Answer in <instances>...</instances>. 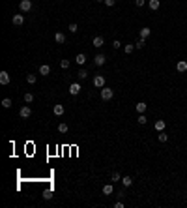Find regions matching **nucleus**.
<instances>
[{"mask_svg":"<svg viewBox=\"0 0 187 208\" xmlns=\"http://www.w3.org/2000/svg\"><path fill=\"white\" fill-rule=\"evenodd\" d=\"M112 96H114L112 88H109V86H103V88H101V100H103V101L112 100Z\"/></svg>","mask_w":187,"mask_h":208,"instance_id":"obj_1","label":"nucleus"},{"mask_svg":"<svg viewBox=\"0 0 187 208\" xmlns=\"http://www.w3.org/2000/svg\"><path fill=\"white\" fill-rule=\"evenodd\" d=\"M19 9H21L22 13H28L32 9V0H21L19 2Z\"/></svg>","mask_w":187,"mask_h":208,"instance_id":"obj_2","label":"nucleus"},{"mask_svg":"<svg viewBox=\"0 0 187 208\" xmlns=\"http://www.w3.org/2000/svg\"><path fill=\"white\" fill-rule=\"evenodd\" d=\"M30 114H32V109L28 107V105H24V107L19 109V116H21V118H28Z\"/></svg>","mask_w":187,"mask_h":208,"instance_id":"obj_3","label":"nucleus"},{"mask_svg":"<svg viewBox=\"0 0 187 208\" xmlns=\"http://www.w3.org/2000/svg\"><path fill=\"white\" fill-rule=\"evenodd\" d=\"M94 86L103 88V86H105V77H103V75H95V77H94Z\"/></svg>","mask_w":187,"mask_h":208,"instance_id":"obj_4","label":"nucleus"},{"mask_svg":"<svg viewBox=\"0 0 187 208\" xmlns=\"http://www.w3.org/2000/svg\"><path fill=\"white\" fill-rule=\"evenodd\" d=\"M11 77H9L8 71H0V85H9Z\"/></svg>","mask_w":187,"mask_h":208,"instance_id":"obj_5","label":"nucleus"},{"mask_svg":"<svg viewBox=\"0 0 187 208\" xmlns=\"http://www.w3.org/2000/svg\"><path fill=\"white\" fill-rule=\"evenodd\" d=\"M11 23H13L15 26H21V24L24 23V15H21V13H19V15H13V17H11Z\"/></svg>","mask_w":187,"mask_h":208,"instance_id":"obj_6","label":"nucleus"},{"mask_svg":"<svg viewBox=\"0 0 187 208\" xmlns=\"http://www.w3.org/2000/svg\"><path fill=\"white\" fill-rule=\"evenodd\" d=\"M79 92H80V85H79V83H71V86H69V94L77 96Z\"/></svg>","mask_w":187,"mask_h":208,"instance_id":"obj_7","label":"nucleus"},{"mask_svg":"<svg viewBox=\"0 0 187 208\" xmlns=\"http://www.w3.org/2000/svg\"><path fill=\"white\" fill-rule=\"evenodd\" d=\"M94 62H95V66H103V64L107 62V58H105V54H95Z\"/></svg>","mask_w":187,"mask_h":208,"instance_id":"obj_8","label":"nucleus"},{"mask_svg":"<svg viewBox=\"0 0 187 208\" xmlns=\"http://www.w3.org/2000/svg\"><path fill=\"white\" fill-rule=\"evenodd\" d=\"M53 113L56 114V116H62V114L66 113V109H64V105H54V107H53Z\"/></svg>","mask_w":187,"mask_h":208,"instance_id":"obj_9","label":"nucleus"},{"mask_svg":"<svg viewBox=\"0 0 187 208\" xmlns=\"http://www.w3.org/2000/svg\"><path fill=\"white\" fill-rule=\"evenodd\" d=\"M135 109H137L138 114H144V113H146V103H144V101H138V103L135 105Z\"/></svg>","mask_w":187,"mask_h":208,"instance_id":"obj_10","label":"nucleus"},{"mask_svg":"<svg viewBox=\"0 0 187 208\" xmlns=\"http://www.w3.org/2000/svg\"><path fill=\"white\" fill-rule=\"evenodd\" d=\"M75 62L79 64V66H84V64H86V54L79 53V54H77V56H75Z\"/></svg>","mask_w":187,"mask_h":208,"instance_id":"obj_11","label":"nucleus"},{"mask_svg":"<svg viewBox=\"0 0 187 208\" xmlns=\"http://www.w3.org/2000/svg\"><path fill=\"white\" fill-rule=\"evenodd\" d=\"M176 69H178L180 73H183V71H187V62L185 60H180L178 64H176Z\"/></svg>","mask_w":187,"mask_h":208,"instance_id":"obj_12","label":"nucleus"},{"mask_svg":"<svg viewBox=\"0 0 187 208\" xmlns=\"http://www.w3.org/2000/svg\"><path fill=\"white\" fill-rule=\"evenodd\" d=\"M92 43H94V47H101V45H105V40H103L101 36H95Z\"/></svg>","mask_w":187,"mask_h":208,"instance_id":"obj_13","label":"nucleus"},{"mask_svg":"<svg viewBox=\"0 0 187 208\" xmlns=\"http://www.w3.org/2000/svg\"><path fill=\"white\" fill-rule=\"evenodd\" d=\"M40 73H41V75H49V73H51V66L41 64V66H40Z\"/></svg>","mask_w":187,"mask_h":208,"instance_id":"obj_14","label":"nucleus"},{"mask_svg":"<svg viewBox=\"0 0 187 208\" xmlns=\"http://www.w3.org/2000/svg\"><path fill=\"white\" fill-rule=\"evenodd\" d=\"M165 126H167V124H165V120H157V122L153 124V127H155L157 131H165Z\"/></svg>","mask_w":187,"mask_h":208,"instance_id":"obj_15","label":"nucleus"},{"mask_svg":"<svg viewBox=\"0 0 187 208\" xmlns=\"http://www.w3.org/2000/svg\"><path fill=\"white\" fill-rule=\"evenodd\" d=\"M54 41H56V43H64V41H66V36H64L62 32H56V34H54Z\"/></svg>","mask_w":187,"mask_h":208,"instance_id":"obj_16","label":"nucleus"},{"mask_svg":"<svg viewBox=\"0 0 187 208\" xmlns=\"http://www.w3.org/2000/svg\"><path fill=\"white\" fill-rule=\"evenodd\" d=\"M148 6H150V9H153V11H155V9H159L161 2H159V0H150V2H148Z\"/></svg>","mask_w":187,"mask_h":208,"instance_id":"obj_17","label":"nucleus"},{"mask_svg":"<svg viewBox=\"0 0 187 208\" xmlns=\"http://www.w3.org/2000/svg\"><path fill=\"white\" fill-rule=\"evenodd\" d=\"M122 184H124V188H129V186H133V178L131 176H124L122 178Z\"/></svg>","mask_w":187,"mask_h":208,"instance_id":"obj_18","label":"nucleus"},{"mask_svg":"<svg viewBox=\"0 0 187 208\" xmlns=\"http://www.w3.org/2000/svg\"><path fill=\"white\" fill-rule=\"evenodd\" d=\"M112 191H114L112 184H107V186H103V195H112Z\"/></svg>","mask_w":187,"mask_h":208,"instance_id":"obj_19","label":"nucleus"},{"mask_svg":"<svg viewBox=\"0 0 187 208\" xmlns=\"http://www.w3.org/2000/svg\"><path fill=\"white\" fill-rule=\"evenodd\" d=\"M157 141H159V143H167V141H169V135H167L165 131H159V135H157Z\"/></svg>","mask_w":187,"mask_h":208,"instance_id":"obj_20","label":"nucleus"},{"mask_svg":"<svg viewBox=\"0 0 187 208\" xmlns=\"http://www.w3.org/2000/svg\"><path fill=\"white\" fill-rule=\"evenodd\" d=\"M150 34H151V30H150V28H148V26L140 28V38H144V40H146V38L150 36Z\"/></svg>","mask_w":187,"mask_h":208,"instance_id":"obj_21","label":"nucleus"},{"mask_svg":"<svg viewBox=\"0 0 187 208\" xmlns=\"http://www.w3.org/2000/svg\"><path fill=\"white\" fill-rule=\"evenodd\" d=\"M144 45H146V40H144V38H138V41L135 43V49H142Z\"/></svg>","mask_w":187,"mask_h":208,"instance_id":"obj_22","label":"nucleus"},{"mask_svg":"<svg viewBox=\"0 0 187 208\" xmlns=\"http://www.w3.org/2000/svg\"><path fill=\"white\" fill-rule=\"evenodd\" d=\"M77 77H79L80 81H84V79L88 77V71H86V69H79V73H77Z\"/></svg>","mask_w":187,"mask_h":208,"instance_id":"obj_23","label":"nucleus"},{"mask_svg":"<svg viewBox=\"0 0 187 208\" xmlns=\"http://www.w3.org/2000/svg\"><path fill=\"white\" fill-rule=\"evenodd\" d=\"M2 107L9 109V107H11V100H9V98H4V100H2Z\"/></svg>","mask_w":187,"mask_h":208,"instance_id":"obj_24","label":"nucleus"},{"mask_svg":"<svg viewBox=\"0 0 187 208\" xmlns=\"http://www.w3.org/2000/svg\"><path fill=\"white\" fill-rule=\"evenodd\" d=\"M133 51H135V45H131V43H129V45H125V47H124V53H125V54H131Z\"/></svg>","mask_w":187,"mask_h":208,"instance_id":"obj_25","label":"nucleus"},{"mask_svg":"<svg viewBox=\"0 0 187 208\" xmlns=\"http://www.w3.org/2000/svg\"><path fill=\"white\" fill-rule=\"evenodd\" d=\"M24 101H26V103H32V101H34V94L26 92V94H24Z\"/></svg>","mask_w":187,"mask_h":208,"instance_id":"obj_26","label":"nucleus"},{"mask_svg":"<svg viewBox=\"0 0 187 208\" xmlns=\"http://www.w3.org/2000/svg\"><path fill=\"white\" fill-rule=\"evenodd\" d=\"M111 180H112V182H118V180H122V176H120V172H112V176H111Z\"/></svg>","mask_w":187,"mask_h":208,"instance_id":"obj_27","label":"nucleus"},{"mask_svg":"<svg viewBox=\"0 0 187 208\" xmlns=\"http://www.w3.org/2000/svg\"><path fill=\"white\" fill-rule=\"evenodd\" d=\"M26 81L30 83V85H34V83H36V75H32V73H28V75H26Z\"/></svg>","mask_w":187,"mask_h":208,"instance_id":"obj_28","label":"nucleus"},{"mask_svg":"<svg viewBox=\"0 0 187 208\" xmlns=\"http://www.w3.org/2000/svg\"><path fill=\"white\" fill-rule=\"evenodd\" d=\"M58 131H60V133H66V131H67V124H60V126H58Z\"/></svg>","mask_w":187,"mask_h":208,"instance_id":"obj_29","label":"nucleus"},{"mask_svg":"<svg viewBox=\"0 0 187 208\" xmlns=\"http://www.w3.org/2000/svg\"><path fill=\"white\" fill-rule=\"evenodd\" d=\"M69 30H71V34L79 32V26H77V23H71V24H69Z\"/></svg>","mask_w":187,"mask_h":208,"instance_id":"obj_30","label":"nucleus"},{"mask_svg":"<svg viewBox=\"0 0 187 208\" xmlns=\"http://www.w3.org/2000/svg\"><path fill=\"white\" fill-rule=\"evenodd\" d=\"M43 199H47V201H49V199H53V191H51V190H47V191L43 193Z\"/></svg>","mask_w":187,"mask_h":208,"instance_id":"obj_31","label":"nucleus"},{"mask_svg":"<svg viewBox=\"0 0 187 208\" xmlns=\"http://www.w3.org/2000/svg\"><path fill=\"white\" fill-rule=\"evenodd\" d=\"M60 66H62L64 69H67L69 68V60H60Z\"/></svg>","mask_w":187,"mask_h":208,"instance_id":"obj_32","label":"nucleus"},{"mask_svg":"<svg viewBox=\"0 0 187 208\" xmlns=\"http://www.w3.org/2000/svg\"><path fill=\"white\" fill-rule=\"evenodd\" d=\"M137 122L138 124H146V116H144V114H140V116L137 118Z\"/></svg>","mask_w":187,"mask_h":208,"instance_id":"obj_33","label":"nucleus"},{"mask_svg":"<svg viewBox=\"0 0 187 208\" xmlns=\"http://www.w3.org/2000/svg\"><path fill=\"white\" fill-rule=\"evenodd\" d=\"M112 47H114V49H120V47H122V43H120L118 40H114V41H112Z\"/></svg>","mask_w":187,"mask_h":208,"instance_id":"obj_34","label":"nucleus"},{"mask_svg":"<svg viewBox=\"0 0 187 208\" xmlns=\"http://www.w3.org/2000/svg\"><path fill=\"white\" fill-rule=\"evenodd\" d=\"M135 4H137V6H138V8H142V6H144V4H146V0H135Z\"/></svg>","mask_w":187,"mask_h":208,"instance_id":"obj_35","label":"nucleus"},{"mask_svg":"<svg viewBox=\"0 0 187 208\" xmlns=\"http://www.w3.org/2000/svg\"><path fill=\"white\" fill-rule=\"evenodd\" d=\"M105 4H107V6H114L116 0H105Z\"/></svg>","mask_w":187,"mask_h":208,"instance_id":"obj_36","label":"nucleus"},{"mask_svg":"<svg viewBox=\"0 0 187 208\" xmlns=\"http://www.w3.org/2000/svg\"><path fill=\"white\" fill-rule=\"evenodd\" d=\"M97 2H105V0H97Z\"/></svg>","mask_w":187,"mask_h":208,"instance_id":"obj_37","label":"nucleus"}]
</instances>
